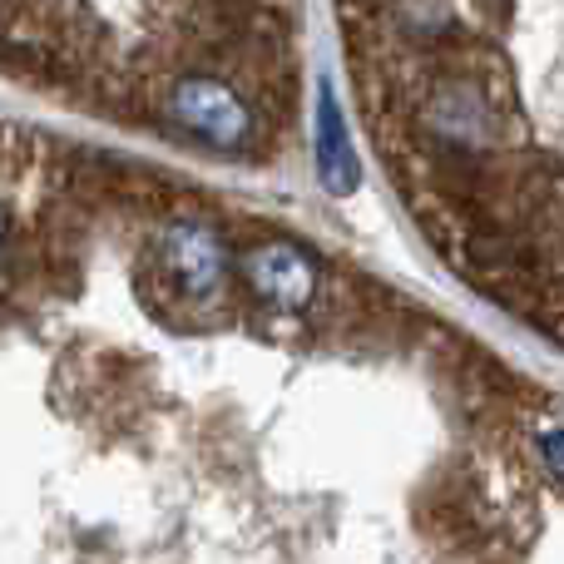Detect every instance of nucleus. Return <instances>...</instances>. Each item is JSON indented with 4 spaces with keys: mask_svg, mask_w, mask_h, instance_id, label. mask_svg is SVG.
<instances>
[{
    "mask_svg": "<svg viewBox=\"0 0 564 564\" xmlns=\"http://www.w3.org/2000/svg\"><path fill=\"white\" fill-rule=\"evenodd\" d=\"M159 109L174 119L184 134L204 139L218 154H253L258 159V109L224 85L208 69H184V75H154Z\"/></svg>",
    "mask_w": 564,
    "mask_h": 564,
    "instance_id": "nucleus-2",
    "label": "nucleus"
},
{
    "mask_svg": "<svg viewBox=\"0 0 564 564\" xmlns=\"http://www.w3.org/2000/svg\"><path fill=\"white\" fill-rule=\"evenodd\" d=\"M139 292L149 312L178 327H218L228 317V253L224 234L204 218H178L149 243L139 263Z\"/></svg>",
    "mask_w": 564,
    "mask_h": 564,
    "instance_id": "nucleus-1",
    "label": "nucleus"
},
{
    "mask_svg": "<svg viewBox=\"0 0 564 564\" xmlns=\"http://www.w3.org/2000/svg\"><path fill=\"white\" fill-rule=\"evenodd\" d=\"M540 451H545V466L555 470V480H564V426L545 431V436H540Z\"/></svg>",
    "mask_w": 564,
    "mask_h": 564,
    "instance_id": "nucleus-5",
    "label": "nucleus"
},
{
    "mask_svg": "<svg viewBox=\"0 0 564 564\" xmlns=\"http://www.w3.org/2000/svg\"><path fill=\"white\" fill-rule=\"evenodd\" d=\"M317 169H322V184H327L332 194H351V188H357V159H351L332 85H322V95H317Z\"/></svg>",
    "mask_w": 564,
    "mask_h": 564,
    "instance_id": "nucleus-4",
    "label": "nucleus"
},
{
    "mask_svg": "<svg viewBox=\"0 0 564 564\" xmlns=\"http://www.w3.org/2000/svg\"><path fill=\"white\" fill-rule=\"evenodd\" d=\"M238 282L248 292V307L263 312H307L317 302V263L282 238H263L248 248L238 263Z\"/></svg>",
    "mask_w": 564,
    "mask_h": 564,
    "instance_id": "nucleus-3",
    "label": "nucleus"
}]
</instances>
